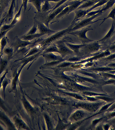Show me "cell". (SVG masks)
<instances>
[{
  "label": "cell",
  "mask_w": 115,
  "mask_h": 130,
  "mask_svg": "<svg viewBox=\"0 0 115 130\" xmlns=\"http://www.w3.org/2000/svg\"><path fill=\"white\" fill-rule=\"evenodd\" d=\"M74 23L72 24L70 26L64 30L59 31H57L55 33L49 35V37L44 39H42L39 42L38 44L41 46L42 50L46 48L52 43H54L55 41L60 39V38L62 37L64 35L67 34L69 31L70 29L73 26Z\"/></svg>",
  "instance_id": "obj_1"
},
{
  "label": "cell",
  "mask_w": 115,
  "mask_h": 130,
  "mask_svg": "<svg viewBox=\"0 0 115 130\" xmlns=\"http://www.w3.org/2000/svg\"><path fill=\"white\" fill-rule=\"evenodd\" d=\"M89 30L90 29L88 27H85V28L83 27L82 28L81 30H74V31L68 32L67 34L74 36L77 39L81 42L83 44H84L90 41L86 36V32L88 30Z\"/></svg>",
  "instance_id": "obj_2"
},
{
  "label": "cell",
  "mask_w": 115,
  "mask_h": 130,
  "mask_svg": "<svg viewBox=\"0 0 115 130\" xmlns=\"http://www.w3.org/2000/svg\"><path fill=\"white\" fill-rule=\"evenodd\" d=\"M38 40L34 42H32L30 41H29L23 40L18 37H16V40H15L14 44V47L15 48L14 49L16 50H18L20 48L26 47L30 45L37 43L38 41H40L41 40H40L39 41H38Z\"/></svg>",
  "instance_id": "obj_3"
},
{
  "label": "cell",
  "mask_w": 115,
  "mask_h": 130,
  "mask_svg": "<svg viewBox=\"0 0 115 130\" xmlns=\"http://www.w3.org/2000/svg\"><path fill=\"white\" fill-rule=\"evenodd\" d=\"M34 21L37 23L39 33L43 34L44 35L49 34L50 35L57 32V31H54L49 29L43 22L38 19H35Z\"/></svg>",
  "instance_id": "obj_4"
},
{
  "label": "cell",
  "mask_w": 115,
  "mask_h": 130,
  "mask_svg": "<svg viewBox=\"0 0 115 130\" xmlns=\"http://www.w3.org/2000/svg\"><path fill=\"white\" fill-rule=\"evenodd\" d=\"M84 1L83 0H75L69 2V3H67L68 5H70V7L67 15H68L72 11L76 10L77 8L82 4Z\"/></svg>",
  "instance_id": "obj_5"
},
{
  "label": "cell",
  "mask_w": 115,
  "mask_h": 130,
  "mask_svg": "<svg viewBox=\"0 0 115 130\" xmlns=\"http://www.w3.org/2000/svg\"><path fill=\"white\" fill-rule=\"evenodd\" d=\"M75 16L73 21L72 22L71 24L75 23L76 21H78L80 19H82L84 17L87 13V11L85 10H82L81 9H78L75 11Z\"/></svg>",
  "instance_id": "obj_6"
},
{
  "label": "cell",
  "mask_w": 115,
  "mask_h": 130,
  "mask_svg": "<svg viewBox=\"0 0 115 130\" xmlns=\"http://www.w3.org/2000/svg\"><path fill=\"white\" fill-rule=\"evenodd\" d=\"M16 0H12L11 6L9 8L7 16V20L8 21L12 20L14 13V10L16 6Z\"/></svg>",
  "instance_id": "obj_7"
},
{
  "label": "cell",
  "mask_w": 115,
  "mask_h": 130,
  "mask_svg": "<svg viewBox=\"0 0 115 130\" xmlns=\"http://www.w3.org/2000/svg\"><path fill=\"white\" fill-rule=\"evenodd\" d=\"M44 35V34L40 33H35V34L30 35H25L21 37L20 38L23 40L31 41L35 39L38 38Z\"/></svg>",
  "instance_id": "obj_8"
},
{
  "label": "cell",
  "mask_w": 115,
  "mask_h": 130,
  "mask_svg": "<svg viewBox=\"0 0 115 130\" xmlns=\"http://www.w3.org/2000/svg\"><path fill=\"white\" fill-rule=\"evenodd\" d=\"M45 0H29L28 2L31 3L35 7L38 13H41V8L42 3Z\"/></svg>",
  "instance_id": "obj_9"
},
{
  "label": "cell",
  "mask_w": 115,
  "mask_h": 130,
  "mask_svg": "<svg viewBox=\"0 0 115 130\" xmlns=\"http://www.w3.org/2000/svg\"><path fill=\"white\" fill-rule=\"evenodd\" d=\"M70 5H68L61 12L59 13L58 15L55 17L54 19L52 21V23H53V22L55 21H57L58 19H60V18H62L63 16H65V15H67L69 11L70 8Z\"/></svg>",
  "instance_id": "obj_10"
},
{
  "label": "cell",
  "mask_w": 115,
  "mask_h": 130,
  "mask_svg": "<svg viewBox=\"0 0 115 130\" xmlns=\"http://www.w3.org/2000/svg\"><path fill=\"white\" fill-rule=\"evenodd\" d=\"M23 7V6L22 4L19 11L15 14V16H14V18L12 19V21L10 23L11 25L15 26V24L20 20L21 18V10Z\"/></svg>",
  "instance_id": "obj_11"
},
{
  "label": "cell",
  "mask_w": 115,
  "mask_h": 130,
  "mask_svg": "<svg viewBox=\"0 0 115 130\" xmlns=\"http://www.w3.org/2000/svg\"><path fill=\"white\" fill-rule=\"evenodd\" d=\"M8 38L6 36L2 38L0 40V52L1 54L3 53L4 50L8 44Z\"/></svg>",
  "instance_id": "obj_12"
},
{
  "label": "cell",
  "mask_w": 115,
  "mask_h": 130,
  "mask_svg": "<svg viewBox=\"0 0 115 130\" xmlns=\"http://www.w3.org/2000/svg\"><path fill=\"white\" fill-rule=\"evenodd\" d=\"M52 7L49 4V2L47 0H45L43 5L41 6V12L42 13H46L51 10Z\"/></svg>",
  "instance_id": "obj_13"
},
{
  "label": "cell",
  "mask_w": 115,
  "mask_h": 130,
  "mask_svg": "<svg viewBox=\"0 0 115 130\" xmlns=\"http://www.w3.org/2000/svg\"><path fill=\"white\" fill-rule=\"evenodd\" d=\"M65 43L70 50H71L73 51L76 53L78 52L79 51L80 49L84 45V44L79 45L71 44L69 43L68 42H65Z\"/></svg>",
  "instance_id": "obj_14"
},
{
  "label": "cell",
  "mask_w": 115,
  "mask_h": 130,
  "mask_svg": "<svg viewBox=\"0 0 115 130\" xmlns=\"http://www.w3.org/2000/svg\"><path fill=\"white\" fill-rule=\"evenodd\" d=\"M8 64V61L7 60L0 57V75L5 70Z\"/></svg>",
  "instance_id": "obj_15"
},
{
  "label": "cell",
  "mask_w": 115,
  "mask_h": 130,
  "mask_svg": "<svg viewBox=\"0 0 115 130\" xmlns=\"http://www.w3.org/2000/svg\"><path fill=\"white\" fill-rule=\"evenodd\" d=\"M68 1H69V0H60L59 2H58V3H56V5H54V6L52 7L51 10L48 11V12H46V14H49V13L52 12V11H54L55 9H57L58 7H60L61 5H63L65 3H66V2Z\"/></svg>",
  "instance_id": "obj_16"
},
{
  "label": "cell",
  "mask_w": 115,
  "mask_h": 130,
  "mask_svg": "<svg viewBox=\"0 0 115 130\" xmlns=\"http://www.w3.org/2000/svg\"><path fill=\"white\" fill-rule=\"evenodd\" d=\"M37 30H38V26H37L36 22L34 21L33 26H32L31 29L25 35H30L35 34L36 33Z\"/></svg>",
  "instance_id": "obj_17"
},
{
  "label": "cell",
  "mask_w": 115,
  "mask_h": 130,
  "mask_svg": "<svg viewBox=\"0 0 115 130\" xmlns=\"http://www.w3.org/2000/svg\"><path fill=\"white\" fill-rule=\"evenodd\" d=\"M14 49L11 47L5 48L4 51L5 54L7 55L9 57H11L14 52Z\"/></svg>",
  "instance_id": "obj_18"
},
{
  "label": "cell",
  "mask_w": 115,
  "mask_h": 130,
  "mask_svg": "<svg viewBox=\"0 0 115 130\" xmlns=\"http://www.w3.org/2000/svg\"><path fill=\"white\" fill-rule=\"evenodd\" d=\"M15 26L11 25V24H4V25L2 26L1 28H0V32L1 31H6V30H11V29L15 27Z\"/></svg>",
  "instance_id": "obj_19"
},
{
  "label": "cell",
  "mask_w": 115,
  "mask_h": 130,
  "mask_svg": "<svg viewBox=\"0 0 115 130\" xmlns=\"http://www.w3.org/2000/svg\"><path fill=\"white\" fill-rule=\"evenodd\" d=\"M10 81L9 79L7 78H5V77L4 78L2 81L1 85L3 86V90L4 91V96H5V90L6 87H7V85L10 83Z\"/></svg>",
  "instance_id": "obj_20"
},
{
  "label": "cell",
  "mask_w": 115,
  "mask_h": 130,
  "mask_svg": "<svg viewBox=\"0 0 115 130\" xmlns=\"http://www.w3.org/2000/svg\"><path fill=\"white\" fill-rule=\"evenodd\" d=\"M23 3L22 5H23V7L24 8V12L26 11V9L27 8V4L29 1V0H22Z\"/></svg>",
  "instance_id": "obj_21"
},
{
  "label": "cell",
  "mask_w": 115,
  "mask_h": 130,
  "mask_svg": "<svg viewBox=\"0 0 115 130\" xmlns=\"http://www.w3.org/2000/svg\"><path fill=\"white\" fill-rule=\"evenodd\" d=\"M10 30H6V31H1L0 32V40L1 39L4 37L6 36V34H7V32H8Z\"/></svg>",
  "instance_id": "obj_22"
},
{
  "label": "cell",
  "mask_w": 115,
  "mask_h": 130,
  "mask_svg": "<svg viewBox=\"0 0 115 130\" xmlns=\"http://www.w3.org/2000/svg\"><path fill=\"white\" fill-rule=\"evenodd\" d=\"M49 2H56V3H58L59 2L60 0H47Z\"/></svg>",
  "instance_id": "obj_23"
},
{
  "label": "cell",
  "mask_w": 115,
  "mask_h": 130,
  "mask_svg": "<svg viewBox=\"0 0 115 130\" xmlns=\"http://www.w3.org/2000/svg\"><path fill=\"white\" fill-rule=\"evenodd\" d=\"M3 21L0 22V28H1V27H2V24H3Z\"/></svg>",
  "instance_id": "obj_24"
}]
</instances>
